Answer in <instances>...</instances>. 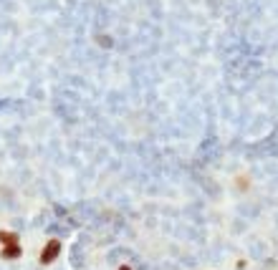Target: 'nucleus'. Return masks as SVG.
Instances as JSON below:
<instances>
[{"label": "nucleus", "mask_w": 278, "mask_h": 270, "mask_svg": "<svg viewBox=\"0 0 278 270\" xmlns=\"http://www.w3.org/2000/svg\"><path fill=\"white\" fill-rule=\"evenodd\" d=\"M61 240L59 238H51V240H46L43 245V250H41V255H38V263L41 265H53L56 260H59V255H61Z\"/></svg>", "instance_id": "1"}, {"label": "nucleus", "mask_w": 278, "mask_h": 270, "mask_svg": "<svg viewBox=\"0 0 278 270\" xmlns=\"http://www.w3.org/2000/svg\"><path fill=\"white\" fill-rule=\"evenodd\" d=\"M21 255H23L21 242H15V245H3V247H0V258H3V260H18Z\"/></svg>", "instance_id": "2"}, {"label": "nucleus", "mask_w": 278, "mask_h": 270, "mask_svg": "<svg viewBox=\"0 0 278 270\" xmlns=\"http://www.w3.org/2000/svg\"><path fill=\"white\" fill-rule=\"evenodd\" d=\"M15 242H21L15 233H10V230H0V245H15Z\"/></svg>", "instance_id": "3"}, {"label": "nucleus", "mask_w": 278, "mask_h": 270, "mask_svg": "<svg viewBox=\"0 0 278 270\" xmlns=\"http://www.w3.org/2000/svg\"><path fill=\"white\" fill-rule=\"evenodd\" d=\"M96 43H99V46H104V48H112V38H109V35H99V38H96Z\"/></svg>", "instance_id": "4"}, {"label": "nucleus", "mask_w": 278, "mask_h": 270, "mask_svg": "<svg viewBox=\"0 0 278 270\" xmlns=\"http://www.w3.org/2000/svg\"><path fill=\"white\" fill-rule=\"evenodd\" d=\"M235 187H240V189H248V177H238V180H235Z\"/></svg>", "instance_id": "5"}, {"label": "nucleus", "mask_w": 278, "mask_h": 270, "mask_svg": "<svg viewBox=\"0 0 278 270\" xmlns=\"http://www.w3.org/2000/svg\"><path fill=\"white\" fill-rule=\"evenodd\" d=\"M119 270H132V265H119Z\"/></svg>", "instance_id": "6"}]
</instances>
